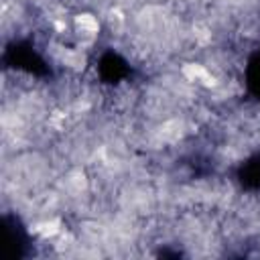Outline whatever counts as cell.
<instances>
[{
  "label": "cell",
  "mask_w": 260,
  "mask_h": 260,
  "mask_svg": "<svg viewBox=\"0 0 260 260\" xmlns=\"http://www.w3.org/2000/svg\"><path fill=\"white\" fill-rule=\"evenodd\" d=\"M77 24L81 26V31H83V33H90V31H96V28H98L96 18H92L90 14H83V16H79V18H77Z\"/></svg>",
  "instance_id": "6da1fadb"
}]
</instances>
